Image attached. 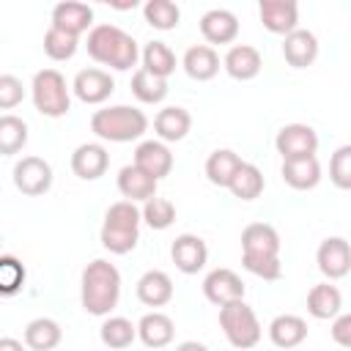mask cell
I'll return each mask as SVG.
<instances>
[{"label":"cell","mask_w":351,"mask_h":351,"mask_svg":"<svg viewBox=\"0 0 351 351\" xmlns=\"http://www.w3.org/2000/svg\"><path fill=\"white\" fill-rule=\"evenodd\" d=\"M121 299V271L110 261H90L82 269L80 302L88 315H110Z\"/></svg>","instance_id":"6da1fadb"},{"label":"cell","mask_w":351,"mask_h":351,"mask_svg":"<svg viewBox=\"0 0 351 351\" xmlns=\"http://www.w3.org/2000/svg\"><path fill=\"white\" fill-rule=\"evenodd\" d=\"M85 49L96 63L110 66L115 71H129L140 58L134 36H129L118 25H93L88 30Z\"/></svg>","instance_id":"7a4b0ae2"},{"label":"cell","mask_w":351,"mask_h":351,"mask_svg":"<svg viewBox=\"0 0 351 351\" xmlns=\"http://www.w3.org/2000/svg\"><path fill=\"white\" fill-rule=\"evenodd\" d=\"M90 132L107 143H132L148 132V118L137 107L115 104V107L96 110L90 115Z\"/></svg>","instance_id":"3957f363"},{"label":"cell","mask_w":351,"mask_h":351,"mask_svg":"<svg viewBox=\"0 0 351 351\" xmlns=\"http://www.w3.org/2000/svg\"><path fill=\"white\" fill-rule=\"evenodd\" d=\"M140 208L129 200H118L104 211V225H101V247L110 250L112 255H126L137 247L140 241Z\"/></svg>","instance_id":"277c9868"},{"label":"cell","mask_w":351,"mask_h":351,"mask_svg":"<svg viewBox=\"0 0 351 351\" xmlns=\"http://www.w3.org/2000/svg\"><path fill=\"white\" fill-rule=\"evenodd\" d=\"M30 96L36 110L44 118H63L71 110V93L66 85V77L58 69H41L33 74Z\"/></svg>","instance_id":"5b68a950"},{"label":"cell","mask_w":351,"mask_h":351,"mask_svg":"<svg viewBox=\"0 0 351 351\" xmlns=\"http://www.w3.org/2000/svg\"><path fill=\"white\" fill-rule=\"evenodd\" d=\"M219 326H222L228 343H230L233 348H241V351L255 348V346L261 343V335H263L255 310H252L244 299L219 307Z\"/></svg>","instance_id":"8992f818"},{"label":"cell","mask_w":351,"mask_h":351,"mask_svg":"<svg viewBox=\"0 0 351 351\" xmlns=\"http://www.w3.org/2000/svg\"><path fill=\"white\" fill-rule=\"evenodd\" d=\"M14 186L27 197H38V195L49 192V186H52L49 162L41 156H22L14 165Z\"/></svg>","instance_id":"52a82bcc"},{"label":"cell","mask_w":351,"mask_h":351,"mask_svg":"<svg viewBox=\"0 0 351 351\" xmlns=\"http://www.w3.org/2000/svg\"><path fill=\"white\" fill-rule=\"evenodd\" d=\"M274 148L282 159H302V156H315L318 151V134L307 123H285L277 137Z\"/></svg>","instance_id":"ba28073f"},{"label":"cell","mask_w":351,"mask_h":351,"mask_svg":"<svg viewBox=\"0 0 351 351\" xmlns=\"http://www.w3.org/2000/svg\"><path fill=\"white\" fill-rule=\"evenodd\" d=\"M315 263L318 271L329 280H340L351 271V247L343 236H329L321 241L318 252H315Z\"/></svg>","instance_id":"9c48e42d"},{"label":"cell","mask_w":351,"mask_h":351,"mask_svg":"<svg viewBox=\"0 0 351 351\" xmlns=\"http://www.w3.org/2000/svg\"><path fill=\"white\" fill-rule=\"evenodd\" d=\"M244 291L247 288L233 269H211L203 280V296L217 307L244 299Z\"/></svg>","instance_id":"30bf717a"},{"label":"cell","mask_w":351,"mask_h":351,"mask_svg":"<svg viewBox=\"0 0 351 351\" xmlns=\"http://www.w3.org/2000/svg\"><path fill=\"white\" fill-rule=\"evenodd\" d=\"M71 90L82 104H101L112 96L115 80L104 69H82V71H77Z\"/></svg>","instance_id":"8fae6325"},{"label":"cell","mask_w":351,"mask_h":351,"mask_svg":"<svg viewBox=\"0 0 351 351\" xmlns=\"http://www.w3.org/2000/svg\"><path fill=\"white\" fill-rule=\"evenodd\" d=\"M170 258H173V263H176L178 271H184V274H197V271L206 266V261H208V247H206V241H203L200 236H195V233H181V236H176V241L170 244Z\"/></svg>","instance_id":"7c38bea8"},{"label":"cell","mask_w":351,"mask_h":351,"mask_svg":"<svg viewBox=\"0 0 351 351\" xmlns=\"http://www.w3.org/2000/svg\"><path fill=\"white\" fill-rule=\"evenodd\" d=\"M258 16L269 33L288 36L299 27V5L293 0H261Z\"/></svg>","instance_id":"4fadbf2b"},{"label":"cell","mask_w":351,"mask_h":351,"mask_svg":"<svg viewBox=\"0 0 351 351\" xmlns=\"http://www.w3.org/2000/svg\"><path fill=\"white\" fill-rule=\"evenodd\" d=\"M132 165L140 167L154 181H162L173 170V154H170V148L162 140H143L134 148V162Z\"/></svg>","instance_id":"5bb4252c"},{"label":"cell","mask_w":351,"mask_h":351,"mask_svg":"<svg viewBox=\"0 0 351 351\" xmlns=\"http://www.w3.org/2000/svg\"><path fill=\"white\" fill-rule=\"evenodd\" d=\"M241 255L280 258V233L269 222H252L241 230Z\"/></svg>","instance_id":"9a60e30c"},{"label":"cell","mask_w":351,"mask_h":351,"mask_svg":"<svg viewBox=\"0 0 351 351\" xmlns=\"http://www.w3.org/2000/svg\"><path fill=\"white\" fill-rule=\"evenodd\" d=\"M110 167V154L101 143H82L71 154V173L82 181H96L107 173Z\"/></svg>","instance_id":"2e32d148"},{"label":"cell","mask_w":351,"mask_h":351,"mask_svg":"<svg viewBox=\"0 0 351 351\" xmlns=\"http://www.w3.org/2000/svg\"><path fill=\"white\" fill-rule=\"evenodd\" d=\"M52 27L80 38L82 33H88L93 27V8L88 3H77V0L58 3L52 8Z\"/></svg>","instance_id":"e0dca14e"},{"label":"cell","mask_w":351,"mask_h":351,"mask_svg":"<svg viewBox=\"0 0 351 351\" xmlns=\"http://www.w3.org/2000/svg\"><path fill=\"white\" fill-rule=\"evenodd\" d=\"M222 69H225L233 80L247 82V80H255V77L261 74L263 58H261V52H258L255 47H250V44H233V47L225 52V58H222Z\"/></svg>","instance_id":"ac0fdd59"},{"label":"cell","mask_w":351,"mask_h":351,"mask_svg":"<svg viewBox=\"0 0 351 351\" xmlns=\"http://www.w3.org/2000/svg\"><path fill=\"white\" fill-rule=\"evenodd\" d=\"M200 33L208 44H230L239 36V19L228 8H211L200 16Z\"/></svg>","instance_id":"d6986e66"},{"label":"cell","mask_w":351,"mask_h":351,"mask_svg":"<svg viewBox=\"0 0 351 351\" xmlns=\"http://www.w3.org/2000/svg\"><path fill=\"white\" fill-rule=\"evenodd\" d=\"M282 58L293 69H307L318 58V38H315V33H310L304 27H296L293 33H288L285 41H282Z\"/></svg>","instance_id":"ffe728a7"},{"label":"cell","mask_w":351,"mask_h":351,"mask_svg":"<svg viewBox=\"0 0 351 351\" xmlns=\"http://www.w3.org/2000/svg\"><path fill=\"white\" fill-rule=\"evenodd\" d=\"M134 326H137V337H140L143 346H148V348H165V346H170L173 337H176V324H173V318L165 315V313H159V310L145 313Z\"/></svg>","instance_id":"44dd1931"},{"label":"cell","mask_w":351,"mask_h":351,"mask_svg":"<svg viewBox=\"0 0 351 351\" xmlns=\"http://www.w3.org/2000/svg\"><path fill=\"white\" fill-rule=\"evenodd\" d=\"M189 129H192V115L184 107H165L154 118V132L165 145L184 140L189 134Z\"/></svg>","instance_id":"7402d4cb"},{"label":"cell","mask_w":351,"mask_h":351,"mask_svg":"<svg viewBox=\"0 0 351 351\" xmlns=\"http://www.w3.org/2000/svg\"><path fill=\"white\" fill-rule=\"evenodd\" d=\"M156 184L159 181H154L151 176H145L140 167H134V165H126V167H121L118 170V192L129 200V203H145V200H151V197H156Z\"/></svg>","instance_id":"603a6c76"},{"label":"cell","mask_w":351,"mask_h":351,"mask_svg":"<svg viewBox=\"0 0 351 351\" xmlns=\"http://www.w3.org/2000/svg\"><path fill=\"white\" fill-rule=\"evenodd\" d=\"M137 299L145 307H165L173 299V280L162 269H148L137 280Z\"/></svg>","instance_id":"cb8c5ba5"},{"label":"cell","mask_w":351,"mask_h":351,"mask_svg":"<svg viewBox=\"0 0 351 351\" xmlns=\"http://www.w3.org/2000/svg\"><path fill=\"white\" fill-rule=\"evenodd\" d=\"M184 71L197 80V82H206V80H214L217 71H219V55L214 47L208 44H195L184 52V60H181Z\"/></svg>","instance_id":"d4e9b609"},{"label":"cell","mask_w":351,"mask_h":351,"mask_svg":"<svg viewBox=\"0 0 351 351\" xmlns=\"http://www.w3.org/2000/svg\"><path fill=\"white\" fill-rule=\"evenodd\" d=\"M269 340L277 348H296L307 340V321L293 313H282L269 324Z\"/></svg>","instance_id":"484cf974"},{"label":"cell","mask_w":351,"mask_h":351,"mask_svg":"<svg viewBox=\"0 0 351 351\" xmlns=\"http://www.w3.org/2000/svg\"><path fill=\"white\" fill-rule=\"evenodd\" d=\"M282 181L291 189H313L321 181V165L315 156H302V159H282Z\"/></svg>","instance_id":"4316f807"},{"label":"cell","mask_w":351,"mask_h":351,"mask_svg":"<svg viewBox=\"0 0 351 351\" xmlns=\"http://www.w3.org/2000/svg\"><path fill=\"white\" fill-rule=\"evenodd\" d=\"M343 310V293L337 291V285L329 282H318L307 291V313L318 321L335 318Z\"/></svg>","instance_id":"83f0119b"},{"label":"cell","mask_w":351,"mask_h":351,"mask_svg":"<svg viewBox=\"0 0 351 351\" xmlns=\"http://www.w3.org/2000/svg\"><path fill=\"white\" fill-rule=\"evenodd\" d=\"M63 340V329L55 318H33L25 326V346L30 351H55Z\"/></svg>","instance_id":"f1b7e54d"},{"label":"cell","mask_w":351,"mask_h":351,"mask_svg":"<svg viewBox=\"0 0 351 351\" xmlns=\"http://www.w3.org/2000/svg\"><path fill=\"white\" fill-rule=\"evenodd\" d=\"M241 167V156L230 148H217L214 154H208L206 159V178L214 184V186H225L230 184L233 173Z\"/></svg>","instance_id":"f546056e"},{"label":"cell","mask_w":351,"mask_h":351,"mask_svg":"<svg viewBox=\"0 0 351 351\" xmlns=\"http://www.w3.org/2000/svg\"><path fill=\"white\" fill-rule=\"evenodd\" d=\"M99 337L107 348L123 351L137 340V326L123 315H110V318H104V324L99 329Z\"/></svg>","instance_id":"4dcf8cb0"},{"label":"cell","mask_w":351,"mask_h":351,"mask_svg":"<svg viewBox=\"0 0 351 351\" xmlns=\"http://www.w3.org/2000/svg\"><path fill=\"white\" fill-rule=\"evenodd\" d=\"M140 58H143V69L148 74H154V77L167 80L176 71V55H173V49L165 41H148L143 47Z\"/></svg>","instance_id":"1f68e13d"},{"label":"cell","mask_w":351,"mask_h":351,"mask_svg":"<svg viewBox=\"0 0 351 351\" xmlns=\"http://www.w3.org/2000/svg\"><path fill=\"white\" fill-rule=\"evenodd\" d=\"M263 186H266L263 173H261L255 165H250V162H241V167L233 173V178H230V184H228V189H230L239 200H255V197H261Z\"/></svg>","instance_id":"d6a6232c"},{"label":"cell","mask_w":351,"mask_h":351,"mask_svg":"<svg viewBox=\"0 0 351 351\" xmlns=\"http://www.w3.org/2000/svg\"><path fill=\"white\" fill-rule=\"evenodd\" d=\"M27 143V123L19 115H0V156H14Z\"/></svg>","instance_id":"836d02e7"},{"label":"cell","mask_w":351,"mask_h":351,"mask_svg":"<svg viewBox=\"0 0 351 351\" xmlns=\"http://www.w3.org/2000/svg\"><path fill=\"white\" fill-rule=\"evenodd\" d=\"M167 90H170V88H167V80L154 77V74H148L145 69H137V71L132 74V93H134V99L143 101V104H159V101H165Z\"/></svg>","instance_id":"e575fe53"},{"label":"cell","mask_w":351,"mask_h":351,"mask_svg":"<svg viewBox=\"0 0 351 351\" xmlns=\"http://www.w3.org/2000/svg\"><path fill=\"white\" fill-rule=\"evenodd\" d=\"M143 16L154 30H176L181 22V8L173 0H148L143 5Z\"/></svg>","instance_id":"d590c367"},{"label":"cell","mask_w":351,"mask_h":351,"mask_svg":"<svg viewBox=\"0 0 351 351\" xmlns=\"http://www.w3.org/2000/svg\"><path fill=\"white\" fill-rule=\"evenodd\" d=\"M140 217L151 230H167L176 222V206L167 197H151L143 203Z\"/></svg>","instance_id":"8d00e7d4"},{"label":"cell","mask_w":351,"mask_h":351,"mask_svg":"<svg viewBox=\"0 0 351 351\" xmlns=\"http://www.w3.org/2000/svg\"><path fill=\"white\" fill-rule=\"evenodd\" d=\"M27 280L25 263L14 255H0V296H16Z\"/></svg>","instance_id":"74e56055"},{"label":"cell","mask_w":351,"mask_h":351,"mask_svg":"<svg viewBox=\"0 0 351 351\" xmlns=\"http://www.w3.org/2000/svg\"><path fill=\"white\" fill-rule=\"evenodd\" d=\"M77 47H80V38L77 36H69V33L52 27V25L44 33V52H47L49 60H71L74 52H77Z\"/></svg>","instance_id":"f35d334b"},{"label":"cell","mask_w":351,"mask_h":351,"mask_svg":"<svg viewBox=\"0 0 351 351\" xmlns=\"http://www.w3.org/2000/svg\"><path fill=\"white\" fill-rule=\"evenodd\" d=\"M329 178L337 189H351V145H340L329 159Z\"/></svg>","instance_id":"ab89813d"},{"label":"cell","mask_w":351,"mask_h":351,"mask_svg":"<svg viewBox=\"0 0 351 351\" xmlns=\"http://www.w3.org/2000/svg\"><path fill=\"white\" fill-rule=\"evenodd\" d=\"M241 266H244L250 274L261 277V280H280V277H282V263H280V258H247V255H241Z\"/></svg>","instance_id":"60d3db41"},{"label":"cell","mask_w":351,"mask_h":351,"mask_svg":"<svg viewBox=\"0 0 351 351\" xmlns=\"http://www.w3.org/2000/svg\"><path fill=\"white\" fill-rule=\"evenodd\" d=\"M25 99V85L14 74H0V110H14Z\"/></svg>","instance_id":"b9f144b4"},{"label":"cell","mask_w":351,"mask_h":351,"mask_svg":"<svg viewBox=\"0 0 351 351\" xmlns=\"http://www.w3.org/2000/svg\"><path fill=\"white\" fill-rule=\"evenodd\" d=\"M329 335H332V340H335L340 348H348V346H351V315H348V313H337L335 321H332Z\"/></svg>","instance_id":"7bdbcfd3"},{"label":"cell","mask_w":351,"mask_h":351,"mask_svg":"<svg viewBox=\"0 0 351 351\" xmlns=\"http://www.w3.org/2000/svg\"><path fill=\"white\" fill-rule=\"evenodd\" d=\"M0 351H25V346L16 337H0Z\"/></svg>","instance_id":"ee69618b"},{"label":"cell","mask_w":351,"mask_h":351,"mask_svg":"<svg viewBox=\"0 0 351 351\" xmlns=\"http://www.w3.org/2000/svg\"><path fill=\"white\" fill-rule=\"evenodd\" d=\"M176 351H208V348L203 343H197V340H184V343L176 346Z\"/></svg>","instance_id":"f6af8a7d"},{"label":"cell","mask_w":351,"mask_h":351,"mask_svg":"<svg viewBox=\"0 0 351 351\" xmlns=\"http://www.w3.org/2000/svg\"><path fill=\"white\" fill-rule=\"evenodd\" d=\"M0 244H3V236H0Z\"/></svg>","instance_id":"bcb514c9"}]
</instances>
